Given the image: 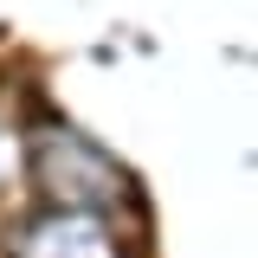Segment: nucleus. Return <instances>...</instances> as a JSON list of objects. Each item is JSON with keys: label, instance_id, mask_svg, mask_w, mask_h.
Segmentation results:
<instances>
[{"label": "nucleus", "instance_id": "1", "mask_svg": "<svg viewBox=\"0 0 258 258\" xmlns=\"http://www.w3.org/2000/svg\"><path fill=\"white\" fill-rule=\"evenodd\" d=\"M32 161H39V181H45V194L58 200L64 213H97V207H116V200H129V174H123L110 155H103V149H91L78 129H45Z\"/></svg>", "mask_w": 258, "mask_h": 258}, {"label": "nucleus", "instance_id": "2", "mask_svg": "<svg viewBox=\"0 0 258 258\" xmlns=\"http://www.w3.org/2000/svg\"><path fill=\"white\" fill-rule=\"evenodd\" d=\"M13 258H123L116 245V226L97 220V213H39L13 232Z\"/></svg>", "mask_w": 258, "mask_h": 258}, {"label": "nucleus", "instance_id": "3", "mask_svg": "<svg viewBox=\"0 0 258 258\" xmlns=\"http://www.w3.org/2000/svg\"><path fill=\"white\" fill-rule=\"evenodd\" d=\"M13 168H20V136H13L7 123H0V181H7Z\"/></svg>", "mask_w": 258, "mask_h": 258}]
</instances>
